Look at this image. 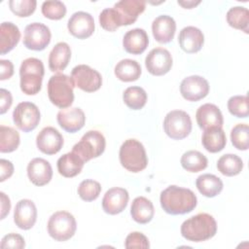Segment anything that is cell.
<instances>
[{"mask_svg": "<svg viewBox=\"0 0 249 249\" xmlns=\"http://www.w3.org/2000/svg\"><path fill=\"white\" fill-rule=\"evenodd\" d=\"M146 2L143 0H122L113 8L104 9L99 15V23L104 30L115 31L120 26L134 23L144 12Z\"/></svg>", "mask_w": 249, "mask_h": 249, "instance_id": "6da1fadb", "label": "cell"}, {"mask_svg": "<svg viewBox=\"0 0 249 249\" xmlns=\"http://www.w3.org/2000/svg\"><path fill=\"white\" fill-rule=\"evenodd\" d=\"M160 201L167 214L183 215L196 208L197 198L192 190L171 185L160 193Z\"/></svg>", "mask_w": 249, "mask_h": 249, "instance_id": "7a4b0ae2", "label": "cell"}, {"mask_svg": "<svg viewBox=\"0 0 249 249\" xmlns=\"http://www.w3.org/2000/svg\"><path fill=\"white\" fill-rule=\"evenodd\" d=\"M180 231L182 236L189 241H205L216 234L217 223L210 214L198 213L185 220Z\"/></svg>", "mask_w": 249, "mask_h": 249, "instance_id": "3957f363", "label": "cell"}, {"mask_svg": "<svg viewBox=\"0 0 249 249\" xmlns=\"http://www.w3.org/2000/svg\"><path fill=\"white\" fill-rule=\"evenodd\" d=\"M74 83L65 74H55L48 82V96L50 101L60 109L68 108L74 101Z\"/></svg>", "mask_w": 249, "mask_h": 249, "instance_id": "277c9868", "label": "cell"}, {"mask_svg": "<svg viewBox=\"0 0 249 249\" xmlns=\"http://www.w3.org/2000/svg\"><path fill=\"white\" fill-rule=\"evenodd\" d=\"M44 74V64L40 59L36 57L24 59L19 68L21 91L27 95L37 94L41 90Z\"/></svg>", "mask_w": 249, "mask_h": 249, "instance_id": "5b68a950", "label": "cell"}, {"mask_svg": "<svg viewBox=\"0 0 249 249\" xmlns=\"http://www.w3.org/2000/svg\"><path fill=\"white\" fill-rule=\"evenodd\" d=\"M119 158L122 166L133 173L144 170L148 164L145 148L136 139H127L122 144Z\"/></svg>", "mask_w": 249, "mask_h": 249, "instance_id": "8992f818", "label": "cell"}, {"mask_svg": "<svg viewBox=\"0 0 249 249\" xmlns=\"http://www.w3.org/2000/svg\"><path fill=\"white\" fill-rule=\"evenodd\" d=\"M47 228L52 238L56 241H66L75 234L77 223L71 213L57 211L50 217Z\"/></svg>", "mask_w": 249, "mask_h": 249, "instance_id": "52a82bcc", "label": "cell"}, {"mask_svg": "<svg viewBox=\"0 0 249 249\" xmlns=\"http://www.w3.org/2000/svg\"><path fill=\"white\" fill-rule=\"evenodd\" d=\"M105 146L106 141L103 134L97 130H89L86 132L81 140L73 146L72 151L86 163L91 159L97 158L103 154Z\"/></svg>", "mask_w": 249, "mask_h": 249, "instance_id": "ba28073f", "label": "cell"}, {"mask_svg": "<svg viewBox=\"0 0 249 249\" xmlns=\"http://www.w3.org/2000/svg\"><path fill=\"white\" fill-rule=\"evenodd\" d=\"M163 129L166 135L172 139H184L192 131L191 117L182 110L170 111L164 118Z\"/></svg>", "mask_w": 249, "mask_h": 249, "instance_id": "9c48e42d", "label": "cell"}, {"mask_svg": "<svg viewBox=\"0 0 249 249\" xmlns=\"http://www.w3.org/2000/svg\"><path fill=\"white\" fill-rule=\"evenodd\" d=\"M40 119V111L32 102H20L13 112V121L15 124L23 132H29L35 129L39 124Z\"/></svg>", "mask_w": 249, "mask_h": 249, "instance_id": "30bf717a", "label": "cell"}, {"mask_svg": "<svg viewBox=\"0 0 249 249\" xmlns=\"http://www.w3.org/2000/svg\"><path fill=\"white\" fill-rule=\"evenodd\" d=\"M71 78L75 87L86 92L96 91L102 85L100 73L86 64L75 66L72 69Z\"/></svg>", "mask_w": 249, "mask_h": 249, "instance_id": "8fae6325", "label": "cell"}, {"mask_svg": "<svg viewBox=\"0 0 249 249\" xmlns=\"http://www.w3.org/2000/svg\"><path fill=\"white\" fill-rule=\"evenodd\" d=\"M50 28L40 22H32L24 29L23 45L32 51H43L51 42Z\"/></svg>", "mask_w": 249, "mask_h": 249, "instance_id": "7c38bea8", "label": "cell"}, {"mask_svg": "<svg viewBox=\"0 0 249 249\" xmlns=\"http://www.w3.org/2000/svg\"><path fill=\"white\" fill-rule=\"evenodd\" d=\"M148 72L154 76H162L169 72L172 67V56L163 48H155L149 52L145 58Z\"/></svg>", "mask_w": 249, "mask_h": 249, "instance_id": "4fadbf2b", "label": "cell"}, {"mask_svg": "<svg viewBox=\"0 0 249 249\" xmlns=\"http://www.w3.org/2000/svg\"><path fill=\"white\" fill-rule=\"evenodd\" d=\"M180 92L188 101H198L208 94L209 84L201 76H189L181 82Z\"/></svg>", "mask_w": 249, "mask_h": 249, "instance_id": "5bb4252c", "label": "cell"}, {"mask_svg": "<svg viewBox=\"0 0 249 249\" xmlns=\"http://www.w3.org/2000/svg\"><path fill=\"white\" fill-rule=\"evenodd\" d=\"M63 137L60 132L53 127H44L36 137L37 148L46 155H54L58 153L63 146Z\"/></svg>", "mask_w": 249, "mask_h": 249, "instance_id": "9a60e30c", "label": "cell"}, {"mask_svg": "<svg viewBox=\"0 0 249 249\" xmlns=\"http://www.w3.org/2000/svg\"><path fill=\"white\" fill-rule=\"evenodd\" d=\"M67 28L71 35L78 39H87L94 31V20L90 14L86 12L74 13L68 20Z\"/></svg>", "mask_w": 249, "mask_h": 249, "instance_id": "2e32d148", "label": "cell"}, {"mask_svg": "<svg viewBox=\"0 0 249 249\" xmlns=\"http://www.w3.org/2000/svg\"><path fill=\"white\" fill-rule=\"evenodd\" d=\"M56 120L59 126L69 133H74L83 128L86 123V116L79 107H68L58 111Z\"/></svg>", "mask_w": 249, "mask_h": 249, "instance_id": "e0dca14e", "label": "cell"}, {"mask_svg": "<svg viewBox=\"0 0 249 249\" xmlns=\"http://www.w3.org/2000/svg\"><path fill=\"white\" fill-rule=\"evenodd\" d=\"M128 192L124 188L109 189L102 198V208L105 213L116 215L123 212L128 202Z\"/></svg>", "mask_w": 249, "mask_h": 249, "instance_id": "ac0fdd59", "label": "cell"}, {"mask_svg": "<svg viewBox=\"0 0 249 249\" xmlns=\"http://www.w3.org/2000/svg\"><path fill=\"white\" fill-rule=\"evenodd\" d=\"M37 220V208L30 199H20L15 207L14 222L21 230L31 229Z\"/></svg>", "mask_w": 249, "mask_h": 249, "instance_id": "d6986e66", "label": "cell"}, {"mask_svg": "<svg viewBox=\"0 0 249 249\" xmlns=\"http://www.w3.org/2000/svg\"><path fill=\"white\" fill-rule=\"evenodd\" d=\"M27 176L35 186L47 185L53 177L50 162L42 158H35L27 165Z\"/></svg>", "mask_w": 249, "mask_h": 249, "instance_id": "ffe728a7", "label": "cell"}, {"mask_svg": "<svg viewBox=\"0 0 249 249\" xmlns=\"http://www.w3.org/2000/svg\"><path fill=\"white\" fill-rule=\"evenodd\" d=\"M196 119L198 126L203 130L215 126L222 127L224 124L222 112L216 105L211 103L201 105L196 113Z\"/></svg>", "mask_w": 249, "mask_h": 249, "instance_id": "44dd1931", "label": "cell"}, {"mask_svg": "<svg viewBox=\"0 0 249 249\" xmlns=\"http://www.w3.org/2000/svg\"><path fill=\"white\" fill-rule=\"evenodd\" d=\"M178 43L185 53H195L201 50L204 43V36L197 27L187 26L180 31Z\"/></svg>", "mask_w": 249, "mask_h": 249, "instance_id": "7402d4cb", "label": "cell"}, {"mask_svg": "<svg viewBox=\"0 0 249 249\" xmlns=\"http://www.w3.org/2000/svg\"><path fill=\"white\" fill-rule=\"evenodd\" d=\"M176 31V22L173 18L162 15L156 18L152 23L153 36L159 43L166 44L172 41Z\"/></svg>", "mask_w": 249, "mask_h": 249, "instance_id": "603a6c76", "label": "cell"}, {"mask_svg": "<svg viewBox=\"0 0 249 249\" xmlns=\"http://www.w3.org/2000/svg\"><path fill=\"white\" fill-rule=\"evenodd\" d=\"M149 45V37L142 28H134L127 31L123 39L125 52L131 54H141Z\"/></svg>", "mask_w": 249, "mask_h": 249, "instance_id": "cb8c5ba5", "label": "cell"}, {"mask_svg": "<svg viewBox=\"0 0 249 249\" xmlns=\"http://www.w3.org/2000/svg\"><path fill=\"white\" fill-rule=\"evenodd\" d=\"M71 58V49L65 42H59L54 45L49 54V68L53 72H61L64 70Z\"/></svg>", "mask_w": 249, "mask_h": 249, "instance_id": "d4e9b609", "label": "cell"}, {"mask_svg": "<svg viewBox=\"0 0 249 249\" xmlns=\"http://www.w3.org/2000/svg\"><path fill=\"white\" fill-rule=\"evenodd\" d=\"M84 164V160L73 151L62 155L56 162L58 173L66 178L77 176L82 171Z\"/></svg>", "mask_w": 249, "mask_h": 249, "instance_id": "484cf974", "label": "cell"}, {"mask_svg": "<svg viewBox=\"0 0 249 249\" xmlns=\"http://www.w3.org/2000/svg\"><path fill=\"white\" fill-rule=\"evenodd\" d=\"M155 214L152 201L144 196H137L133 199L130 207V215L138 224L149 223Z\"/></svg>", "mask_w": 249, "mask_h": 249, "instance_id": "4316f807", "label": "cell"}, {"mask_svg": "<svg viewBox=\"0 0 249 249\" xmlns=\"http://www.w3.org/2000/svg\"><path fill=\"white\" fill-rule=\"evenodd\" d=\"M202 146L210 153H218L222 151L227 144V137L222 127H210L204 129L201 137Z\"/></svg>", "mask_w": 249, "mask_h": 249, "instance_id": "83f0119b", "label": "cell"}, {"mask_svg": "<svg viewBox=\"0 0 249 249\" xmlns=\"http://www.w3.org/2000/svg\"><path fill=\"white\" fill-rule=\"evenodd\" d=\"M20 32L13 22H2L0 26V53L11 52L18 43Z\"/></svg>", "mask_w": 249, "mask_h": 249, "instance_id": "f1b7e54d", "label": "cell"}, {"mask_svg": "<svg viewBox=\"0 0 249 249\" xmlns=\"http://www.w3.org/2000/svg\"><path fill=\"white\" fill-rule=\"evenodd\" d=\"M196 186L198 192L206 197H214L223 190L222 180L214 174H202L196 180Z\"/></svg>", "mask_w": 249, "mask_h": 249, "instance_id": "f546056e", "label": "cell"}, {"mask_svg": "<svg viewBox=\"0 0 249 249\" xmlns=\"http://www.w3.org/2000/svg\"><path fill=\"white\" fill-rule=\"evenodd\" d=\"M116 77L123 82H133L141 75V66L136 60L125 58L122 59L115 66Z\"/></svg>", "mask_w": 249, "mask_h": 249, "instance_id": "4dcf8cb0", "label": "cell"}, {"mask_svg": "<svg viewBox=\"0 0 249 249\" xmlns=\"http://www.w3.org/2000/svg\"><path fill=\"white\" fill-rule=\"evenodd\" d=\"M182 167L189 172H198L207 167V158L198 151L191 150L183 154L181 157Z\"/></svg>", "mask_w": 249, "mask_h": 249, "instance_id": "1f68e13d", "label": "cell"}, {"mask_svg": "<svg viewBox=\"0 0 249 249\" xmlns=\"http://www.w3.org/2000/svg\"><path fill=\"white\" fill-rule=\"evenodd\" d=\"M227 21L230 26L241 30L244 33L249 31V12L244 7H232L227 13Z\"/></svg>", "mask_w": 249, "mask_h": 249, "instance_id": "d6a6232c", "label": "cell"}, {"mask_svg": "<svg viewBox=\"0 0 249 249\" xmlns=\"http://www.w3.org/2000/svg\"><path fill=\"white\" fill-rule=\"evenodd\" d=\"M217 168L225 176H235L243 169V161L234 154H226L218 160Z\"/></svg>", "mask_w": 249, "mask_h": 249, "instance_id": "836d02e7", "label": "cell"}, {"mask_svg": "<svg viewBox=\"0 0 249 249\" xmlns=\"http://www.w3.org/2000/svg\"><path fill=\"white\" fill-rule=\"evenodd\" d=\"M20 142L18 132L11 127L0 125V152L11 153L18 149Z\"/></svg>", "mask_w": 249, "mask_h": 249, "instance_id": "e575fe53", "label": "cell"}, {"mask_svg": "<svg viewBox=\"0 0 249 249\" xmlns=\"http://www.w3.org/2000/svg\"><path fill=\"white\" fill-rule=\"evenodd\" d=\"M124 104L132 110L142 109L147 102V93L140 87H129L123 94Z\"/></svg>", "mask_w": 249, "mask_h": 249, "instance_id": "d590c367", "label": "cell"}, {"mask_svg": "<svg viewBox=\"0 0 249 249\" xmlns=\"http://www.w3.org/2000/svg\"><path fill=\"white\" fill-rule=\"evenodd\" d=\"M231 140L234 148L246 151L249 148V126L247 124H238L231 131Z\"/></svg>", "mask_w": 249, "mask_h": 249, "instance_id": "8d00e7d4", "label": "cell"}, {"mask_svg": "<svg viewBox=\"0 0 249 249\" xmlns=\"http://www.w3.org/2000/svg\"><path fill=\"white\" fill-rule=\"evenodd\" d=\"M247 95H234L228 100L229 112L236 118H247L249 115Z\"/></svg>", "mask_w": 249, "mask_h": 249, "instance_id": "74e56055", "label": "cell"}, {"mask_svg": "<svg viewBox=\"0 0 249 249\" xmlns=\"http://www.w3.org/2000/svg\"><path fill=\"white\" fill-rule=\"evenodd\" d=\"M101 192V185L94 180L87 179L80 183L78 187V195L85 201L95 200Z\"/></svg>", "mask_w": 249, "mask_h": 249, "instance_id": "f35d334b", "label": "cell"}, {"mask_svg": "<svg viewBox=\"0 0 249 249\" xmlns=\"http://www.w3.org/2000/svg\"><path fill=\"white\" fill-rule=\"evenodd\" d=\"M41 11L44 17L53 20L61 19L66 15V7L61 1H45Z\"/></svg>", "mask_w": 249, "mask_h": 249, "instance_id": "ab89813d", "label": "cell"}, {"mask_svg": "<svg viewBox=\"0 0 249 249\" xmlns=\"http://www.w3.org/2000/svg\"><path fill=\"white\" fill-rule=\"evenodd\" d=\"M37 2L35 0H10V10L19 18L31 16L36 9Z\"/></svg>", "mask_w": 249, "mask_h": 249, "instance_id": "60d3db41", "label": "cell"}, {"mask_svg": "<svg viewBox=\"0 0 249 249\" xmlns=\"http://www.w3.org/2000/svg\"><path fill=\"white\" fill-rule=\"evenodd\" d=\"M124 247L127 249L130 248H143L147 249L150 247L149 240L146 235L139 231L130 232L124 241Z\"/></svg>", "mask_w": 249, "mask_h": 249, "instance_id": "b9f144b4", "label": "cell"}, {"mask_svg": "<svg viewBox=\"0 0 249 249\" xmlns=\"http://www.w3.org/2000/svg\"><path fill=\"white\" fill-rule=\"evenodd\" d=\"M24 246H25L24 238L20 234L15 233V232H11L5 235L2 238L1 244H0L1 248L21 249V248H24Z\"/></svg>", "mask_w": 249, "mask_h": 249, "instance_id": "7bdbcfd3", "label": "cell"}, {"mask_svg": "<svg viewBox=\"0 0 249 249\" xmlns=\"http://www.w3.org/2000/svg\"><path fill=\"white\" fill-rule=\"evenodd\" d=\"M0 95H1V102H0V114H5L11 107L13 103L12 94L9 90L5 89H0Z\"/></svg>", "mask_w": 249, "mask_h": 249, "instance_id": "ee69618b", "label": "cell"}, {"mask_svg": "<svg viewBox=\"0 0 249 249\" xmlns=\"http://www.w3.org/2000/svg\"><path fill=\"white\" fill-rule=\"evenodd\" d=\"M0 80L4 81L10 79L14 74V65L8 59L0 60Z\"/></svg>", "mask_w": 249, "mask_h": 249, "instance_id": "f6af8a7d", "label": "cell"}, {"mask_svg": "<svg viewBox=\"0 0 249 249\" xmlns=\"http://www.w3.org/2000/svg\"><path fill=\"white\" fill-rule=\"evenodd\" d=\"M0 167H1V175H0V181L4 182L6 179L10 178L14 173V165L13 163L8 160L1 159L0 160Z\"/></svg>", "mask_w": 249, "mask_h": 249, "instance_id": "bcb514c9", "label": "cell"}, {"mask_svg": "<svg viewBox=\"0 0 249 249\" xmlns=\"http://www.w3.org/2000/svg\"><path fill=\"white\" fill-rule=\"evenodd\" d=\"M1 196V219H4L7 214H9L11 209V201L10 198L3 193H0Z\"/></svg>", "mask_w": 249, "mask_h": 249, "instance_id": "7dc6e473", "label": "cell"}, {"mask_svg": "<svg viewBox=\"0 0 249 249\" xmlns=\"http://www.w3.org/2000/svg\"><path fill=\"white\" fill-rule=\"evenodd\" d=\"M200 1H178V4L181 5L185 9H192L198 5Z\"/></svg>", "mask_w": 249, "mask_h": 249, "instance_id": "c3c4849f", "label": "cell"}]
</instances>
